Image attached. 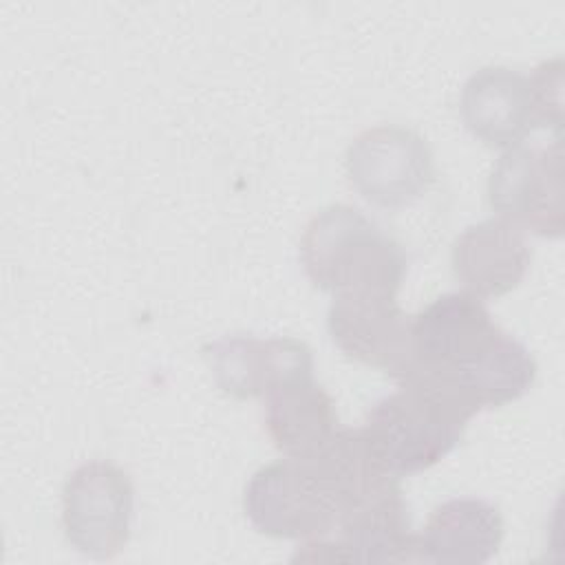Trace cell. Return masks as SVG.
Listing matches in <instances>:
<instances>
[{
    "instance_id": "11",
    "label": "cell",
    "mask_w": 565,
    "mask_h": 565,
    "mask_svg": "<svg viewBox=\"0 0 565 565\" xmlns=\"http://www.w3.org/2000/svg\"><path fill=\"white\" fill-rule=\"evenodd\" d=\"M530 260L525 232L499 216L468 225L450 252L455 278L477 298H499L516 289Z\"/></svg>"
},
{
    "instance_id": "6",
    "label": "cell",
    "mask_w": 565,
    "mask_h": 565,
    "mask_svg": "<svg viewBox=\"0 0 565 565\" xmlns=\"http://www.w3.org/2000/svg\"><path fill=\"white\" fill-rule=\"evenodd\" d=\"M135 488L113 461L79 463L62 488V527L68 545L95 561L115 558L130 541Z\"/></svg>"
},
{
    "instance_id": "12",
    "label": "cell",
    "mask_w": 565,
    "mask_h": 565,
    "mask_svg": "<svg viewBox=\"0 0 565 565\" xmlns=\"http://www.w3.org/2000/svg\"><path fill=\"white\" fill-rule=\"evenodd\" d=\"M263 402L265 430L285 457L316 455L342 428L331 395L313 377V366L282 375Z\"/></svg>"
},
{
    "instance_id": "2",
    "label": "cell",
    "mask_w": 565,
    "mask_h": 565,
    "mask_svg": "<svg viewBox=\"0 0 565 565\" xmlns=\"http://www.w3.org/2000/svg\"><path fill=\"white\" fill-rule=\"evenodd\" d=\"M406 377L444 391L477 415L523 397L536 380V360L492 320L481 298L448 291L411 318Z\"/></svg>"
},
{
    "instance_id": "4",
    "label": "cell",
    "mask_w": 565,
    "mask_h": 565,
    "mask_svg": "<svg viewBox=\"0 0 565 565\" xmlns=\"http://www.w3.org/2000/svg\"><path fill=\"white\" fill-rule=\"evenodd\" d=\"M472 417L450 395L406 377L395 393L371 406L360 433L371 457L399 479L424 472L452 452Z\"/></svg>"
},
{
    "instance_id": "5",
    "label": "cell",
    "mask_w": 565,
    "mask_h": 565,
    "mask_svg": "<svg viewBox=\"0 0 565 565\" xmlns=\"http://www.w3.org/2000/svg\"><path fill=\"white\" fill-rule=\"evenodd\" d=\"M344 170L351 188L366 203L399 210L433 185L435 154L413 128L382 124L353 137L344 154Z\"/></svg>"
},
{
    "instance_id": "8",
    "label": "cell",
    "mask_w": 565,
    "mask_h": 565,
    "mask_svg": "<svg viewBox=\"0 0 565 565\" xmlns=\"http://www.w3.org/2000/svg\"><path fill=\"white\" fill-rule=\"evenodd\" d=\"M411 318L393 294H335L327 329L347 358L397 382L411 366Z\"/></svg>"
},
{
    "instance_id": "1",
    "label": "cell",
    "mask_w": 565,
    "mask_h": 565,
    "mask_svg": "<svg viewBox=\"0 0 565 565\" xmlns=\"http://www.w3.org/2000/svg\"><path fill=\"white\" fill-rule=\"evenodd\" d=\"M369 452L360 428H340L316 455L285 457L252 475L243 510L271 539L331 536L351 514L399 488Z\"/></svg>"
},
{
    "instance_id": "14",
    "label": "cell",
    "mask_w": 565,
    "mask_h": 565,
    "mask_svg": "<svg viewBox=\"0 0 565 565\" xmlns=\"http://www.w3.org/2000/svg\"><path fill=\"white\" fill-rule=\"evenodd\" d=\"M503 541V519L494 503L457 497L439 503L424 532L417 534L419 561L426 563H488Z\"/></svg>"
},
{
    "instance_id": "15",
    "label": "cell",
    "mask_w": 565,
    "mask_h": 565,
    "mask_svg": "<svg viewBox=\"0 0 565 565\" xmlns=\"http://www.w3.org/2000/svg\"><path fill=\"white\" fill-rule=\"evenodd\" d=\"M539 128H552L561 137L563 126V62L561 57L543 62L530 75Z\"/></svg>"
},
{
    "instance_id": "9",
    "label": "cell",
    "mask_w": 565,
    "mask_h": 565,
    "mask_svg": "<svg viewBox=\"0 0 565 565\" xmlns=\"http://www.w3.org/2000/svg\"><path fill=\"white\" fill-rule=\"evenodd\" d=\"M294 561L309 563H419L402 488L351 514L331 536L305 541Z\"/></svg>"
},
{
    "instance_id": "10",
    "label": "cell",
    "mask_w": 565,
    "mask_h": 565,
    "mask_svg": "<svg viewBox=\"0 0 565 565\" xmlns=\"http://www.w3.org/2000/svg\"><path fill=\"white\" fill-rule=\"evenodd\" d=\"M459 110L466 128L490 148H512L539 128L530 75L508 66H483L461 88Z\"/></svg>"
},
{
    "instance_id": "7",
    "label": "cell",
    "mask_w": 565,
    "mask_h": 565,
    "mask_svg": "<svg viewBox=\"0 0 565 565\" xmlns=\"http://www.w3.org/2000/svg\"><path fill=\"white\" fill-rule=\"evenodd\" d=\"M488 201L499 218L519 230L558 238L565 227L561 139L508 148L490 170Z\"/></svg>"
},
{
    "instance_id": "3",
    "label": "cell",
    "mask_w": 565,
    "mask_h": 565,
    "mask_svg": "<svg viewBox=\"0 0 565 565\" xmlns=\"http://www.w3.org/2000/svg\"><path fill=\"white\" fill-rule=\"evenodd\" d=\"M298 256L311 285L333 296H397L406 274L402 245L344 203L327 205L307 221Z\"/></svg>"
},
{
    "instance_id": "13",
    "label": "cell",
    "mask_w": 565,
    "mask_h": 565,
    "mask_svg": "<svg viewBox=\"0 0 565 565\" xmlns=\"http://www.w3.org/2000/svg\"><path fill=\"white\" fill-rule=\"evenodd\" d=\"M216 386L234 399L263 397L282 375L313 366L311 349L296 338L225 335L201 349Z\"/></svg>"
}]
</instances>
